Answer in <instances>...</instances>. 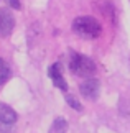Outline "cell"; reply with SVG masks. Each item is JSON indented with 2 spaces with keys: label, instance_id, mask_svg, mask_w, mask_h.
I'll list each match as a JSON object with an SVG mask.
<instances>
[{
  "label": "cell",
  "instance_id": "obj_1",
  "mask_svg": "<svg viewBox=\"0 0 130 133\" xmlns=\"http://www.w3.org/2000/svg\"><path fill=\"white\" fill-rule=\"evenodd\" d=\"M72 31L84 39H94L101 36L102 26L94 17H77L72 22Z\"/></svg>",
  "mask_w": 130,
  "mask_h": 133
},
{
  "label": "cell",
  "instance_id": "obj_2",
  "mask_svg": "<svg viewBox=\"0 0 130 133\" xmlns=\"http://www.w3.org/2000/svg\"><path fill=\"white\" fill-rule=\"evenodd\" d=\"M69 69L74 76L79 77H91L96 72V64L94 61L89 59L87 56H82L79 53H72L69 59Z\"/></svg>",
  "mask_w": 130,
  "mask_h": 133
},
{
  "label": "cell",
  "instance_id": "obj_3",
  "mask_svg": "<svg viewBox=\"0 0 130 133\" xmlns=\"http://www.w3.org/2000/svg\"><path fill=\"white\" fill-rule=\"evenodd\" d=\"M79 90H81L82 97H86L87 100H96L99 97V90H101V82L94 77H89L81 84Z\"/></svg>",
  "mask_w": 130,
  "mask_h": 133
},
{
  "label": "cell",
  "instance_id": "obj_4",
  "mask_svg": "<svg viewBox=\"0 0 130 133\" xmlns=\"http://www.w3.org/2000/svg\"><path fill=\"white\" fill-rule=\"evenodd\" d=\"M48 76H49V79L53 81V84H54L58 89H61L63 92L67 90V84H66V81H64V77H63V72H61V64H59V63H54L53 66H49Z\"/></svg>",
  "mask_w": 130,
  "mask_h": 133
},
{
  "label": "cell",
  "instance_id": "obj_5",
  "mask_svg": "<svg viewBox=\"0 0 130 133\" xmlns=\"http://www.w3.org/2000/svg\"><path fill=\"white\" fill-rule=\"evenodd\" d=\"M13 18L7 10H0V36H8L13 30Z\"/></svg>",
  "mask_w": 130,
  "mask_h": 133
},
{
  "label": "cell",
  "instance_id": "obj_6",
  "mask_svg": "<svg viewBox=\"0 0 130 133\" xmlns=\"http://www.w3.org/2000/svg\"><path fill=\"white\" fill-rule=\"evenodd\" d=\"M0 122L13 125L17 122V112L7 104H0Z\"/></svg>",
  "mask_w": 130,
  "mask_h": 133
},
{
  "label": "cell",
  "instance_id": "obj_7",
  "mask_svg": "<svg viewBox=\"0 0 130 133\" xmlns=\"http://www.w3.org/2000/svg\"><path fill=\"white\" fill-rule=\"evenodd\" d=\"M67 131V122L64 118H56L49 127V133H66Z\"/></svg>",
  "mask_w": 130,
  "mask_h": 133
},
{
  "label": "cell",
  "instance_id": "obj_8",
  "mask_svg": "<svg viewBox=\"0 0 130 133\" xmlns=\"http://www.w3.org/2000/svg\"><path fill=\"white\" fill-rule=\"evenodd\" d=\"M10 77V69H8V66L7 63L0 58V85L7 82V79Z\"/></svg>",
  "mask_w": 130,
  "mask_h": 133
},
{
  "label": "cell",
  "instance_id": "obj_9",
  "mask_svg": "<svg viewBox=\"0 0 130 133\" xmlns=\"http://www.w3.org/2000/svg\"><path fill=\"white\" fill-rule=\"evenodd\" d=\"M66 102H67V104H69V105H71L74 110H82V105H81L79 102L76 100V97H72V95L67 94V95H66Z\"/></svg>",
  "mask_w": 130,
  "mask_h": 133
},
{
  "label": "cell",
  "instance_id": "obj_10",
  "mask_svg": "<svg viewBox=\"0 0 130 133\" xmlns=\"http://www.w3.org/2000/svg\"><path fill=\"white\" fill-rule=\"evenodd\" d=\"M10 131H12V125L0 122V133H10Z\"/></svg>",
  "mask_w": 130,
  "mask_h": 133
},
{
  "label": "cell",
  "instance_id": "obj_11",
  "mask_svg": "<svg viewBox=\"0 0 130 133\" xmlns=\"http://www.w3.org/2000/svg\"><path fill=\"white\" fill-rule=\"evenodd\" d=\"M8 3H10V7H13L15 10L20 8V2H18V0H8Z\"/></svg>",
  "mask_w": 130,
  "mask_h": 133
}]
</instances>
